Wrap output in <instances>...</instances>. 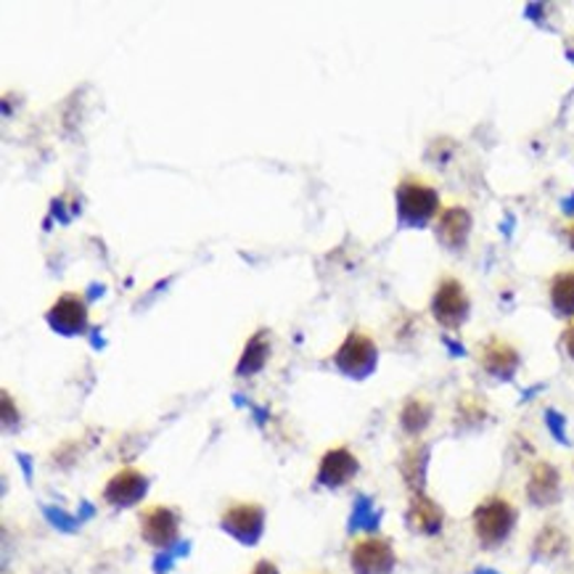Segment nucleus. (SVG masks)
<instances>
[{"instance_id":"1","label":"nucleus","mask_w":574,"mask_h":574,"mask_svg":"<svg viewBox=\"0 0 574 574\" xmlns=\"http://www.w3.org/2000/svg\"><path fill=\"white\" fill-rule=\"evenodd\" d=\"M397 222L403 228H427L431 220L440 218V194L421 180H403L395 191Z\"/></svg>"},{"instance_id":"2","label":"nucleus","mask_w":574,"mask_h":574,"mask_svg":"<svg viewBox=\"0 0 574 574\" xmlns=\"http://www.w3.org/2000/svg\"><path fill=\"white\" fill-rule=\"evenodd\" d=\"M471 522H474V535L482 549H498L511 538L513 526H516V509L505 498L492 495L477 505Z\"/></svg>"},{"instance_id":"3","label":"nucleus","mask_w":574,"mask_h":574,"mask_svg":"<svg viewBox=\"0 0 574 574\" xmlns=\"http://www.w3.org/2000/svg\"><path fill=\"white\" fill-rule=\"evenodd\" d=\"M334 366L342 376H347V379H368L376 366H379V347H376V342L371 340L368 334H363V331H349V334L344 336V342L336 347Z\"/></svg>"},{"instance_id":"4","label":"nucleus","mask_w":574,"mask_h":574,"mask_svg":"<svg viewBox=\"0 0 574 574\" xmlns=\"http://www.w3.org/2000/svg\"><path fill=\"white\" fill-rule=\"evenodd\" d=\"M431 315H435V321L448 331H458L469 321L471 300L461 281L448 275V279L437 283L435 296H431Z\"/></svg>"},{"instance_id":"5","label":"nucleus","mask_w":574,"mask_h":574,"mask_svg":"<svg viewBox=\"0 0 574 574\" xmlns=\"http://www.w3.org/2000/svg\"><path fill=\"white\" fill-rule=\"evenodd\" d=\"M220 530L239 540L241 545L252 549V545L260 543L262 532H265V511L257 503L231 505L220 516Z\"/></svg>"},{"instance_id":"6","label":"nucleus","mask_w":574,"mask_h":574,"mask_svg":"<svg viewBox=\"0 0 574 574\" xmlns=\"http://www.w3.org/2000/svg\"><path fill=\"white\" fill-rule=\"evenodd\" d=\"M349 566L355 574H392L397 566V553L384 538L357 540L349 553Z\"/></svg>"},{"instance_id":"7","label":"nucleus","mask_w":574,"mask_h":574,"mask_svg":"<svg viewBox=\"0 0 574 574\" xmlns=\"http://www.w3.org/2000/svg\"><path fill=\"white\" fill-rule=\"evenodd\" d=\"M140 535L148 545L159 551H170L178 545L180 535V519L178 513L167 505H154V509H146L140 513Z\"/></svg>"},{"instance_id":"8","label":"nucleus","mask_w":574,"mask_h":574,"mask_svg":"<svg viewBox=\"0 0 574 574\" xmlns=\"http://www.w3.org/2000/svg\"><path fill=\"white\" fill-rule=\"evenodd\" d=\"M479 366L484 374H490L498 382H511L516 376L519 366H522V355L511 342L501 340V336H490L479 349Z\"/></svg>"},{"instance_id":"9","label":"nucleus","mask_w":574,"mask_h":574,"mask_svg":"<svg viewBox=\"0 0 574 574\" xmlns=\"http://www.w3.org/2000/svg\"><path fill=\"white\" fill-rule=\"evenodd\" d=\"M45 321H49V326L56 331V334H64V336L85 334L87 302L80 294L66 292L53 302L49 313H45Z\"/></svg>"},{"instance_id":"10","label":"nucleus","mask_w":574,"mask_h":574,"mask_svg":"<svg viewBox=\"0 0 574 574\" xmlns=\"http://www.w3.org/2000/svg\"><path fill=\"white\" fill-rule=\"evenodd\" d=\"M474 231V218L466 207H445L435 222L437 241L450 252H461L469 244V236Z\"/></svg>"},{"instance_id":"11","label":"nucleus","mask_w":574,"mask_h":574,"mask_svg":"<svg viewBox=\"0 0 574 574\" xmlns=\"http://www.w3.org/2000/svg\"><path fill=\"white\" fill-rule=\"evenodd\" d=\"M361 471V463H357L355 452L347 448H331L323 452L321 463H319V484L326 490H340L347 482H353Z\"/></svg>"},{"instance_id":"12","label":"nucleus","mask_w":574,"mask_h":574,"mask_svg":"<svg viewBox=\"0 0 574 574\" xmlns=\"http://www.w3.org/2000/svg\"><path fill=\"white\" fill-rule=\"evenodd\" d=\"M148 492V477L138 469H123L117 471L104 488V501L114 505V509H131V505L140 503Z\"/></svg>"},{"instance_id":"13","label":"nucleus","mask_w":574,"mask_h":574,"mask_svg":"<svg viewBox=\"0 0 574 574\" xmlns=\"http://www.w3.org/2000/svg\"><path fill=\"white\" fill-rule=\"evenodd\" d=\"M526 501L535 509H551L562 501V474L549 461L532 466V474L526 479Z\"/></svg>"},{"instance_id":"14","label":"nucleus","mask_w":574,"mask_h":574,"mask_svg":"<svg viewBox=\"0 0 574 574\" xmlns=\"http://www.w3.org/2000/svg\"><path fill=\"white\" fill-rule=\"evenodd\" d=\"M405 524H408V530L416 532V535H440L445 524L442 505L431 501L427 492H416V495H410L408 511H405Z\"/></svg>"},{"instance_id":"15","label":"nucleus","mask_w":574,"mask_h":574,"mask_svg":"<svg viewBox=\"0 0 574 574\" xmlns=\"http://www.w3.org/2000/svg\"><path fill=\"white\" fill-rule=\"evenodd\" d=\"M427 469H429V445L418 442L414 448L403 452L400 474L405 479V484H408L410 495L424 492V488H427Z\"/></svg>"},{"instance_id":"16","label":"nucleus","mask_w":574,"mask_h":574,"mask_svg":"<svg viewBox=\"0 0 574 574\" xmlns=\"http://www.w3.org/2000/svg\"><path fill=\"white\" fill-rule=\"evenodd\" d=\"M270 357V334L265 328L254 331L252 340L247 342L244 355H241L239 366H236V376H254L265 368Z\"/></svg>"},{"instance_id":"17","label":"nucleus","mask_w":574,"mask_h":574,"mask_svg":"<svg viewBox=\"0 0 574 574\" xmlns=\"http://www.w3.org/2000/svg\"><path fill=\"white\" fill-rule=\"evenodd\" d=\"M570 549V540L562 530H559L556 524H545L543 530L538 532L535 543H532V559L535 562H553V559H559L562 553Z\"/></svg>"},{"instance_id":"18","label":"nucleus","mask_w":574,"mask_h":574,"mask_svg":"<svg viewBox=\"0 0 574 574\" xmlns=\"http://www.w3.org/2000/svg\"><path fill=\"white\" fill-rule=\"evenodd\" d=\"M551 305L562 319H574V270H562L551 281Z\"/></svg>"},{"instance_id":"19","label":"nucleus","mask_w":574,"mask_h":574,"mask_svg":"<svg viewBox=\"0 0 574 574\" xmlns=\"http://www.w3.org/2000/svg\"><path fill=\"white\" fill-rule=\"evenodd\" d=\"M431 416H435V410H431V405L427 400H421V397H410L400 410V427L405 435L418 437L427 431V427L431 424Z\"/></svg>"},{"instance_id":"20","label":"nucleus","mask_w":574,"mask_h":574,"mask_svg":"<svg viewBox=\"0 0 574 574\" xmlns=\"http://www.w3.org/2000/svg\"><path fill=\"white\" fill-rule=\"evenodd\" d=\"M379 522H382V511L376 509L374 501L366 495H361L355 501V509H353V516H349V530H366V532H376L379 530Z\"/></svg>"},{"instance_id":"21","label":"nucleus","mask_w":574,"mask_h":574,"mask_svg":"<svg viewBox=\"0 0 574 574\" xmlns=\"http://www.w3.org/2000/svg\"><path fill=\"white\" fill-rule=\"evenodd\" d=\"M484 416H488V410H484V405L474 400V397H463L461 405H458V421L477 427V424L484 421Z\"/></svg>"},{"instance_id":"22","label":"nucleus","mask_w":574,"mask_h":574,"mask_svg":"<svg viewBox=\"0 0 574 574\" xmlns=\"http://www.w3.org/2000/svg\"><path fill=\"white\" fill-rule=\"evenodd\" d=\"M186 553H188V543H178V545H175V549H170V551H161L159 556H157V562H154V572H157V574L170 572V566H173L175 559L186 556Z\"/></svg>"},{"instance_id":"23","label":"nucleus","mask_w":574,"mask_h":574,"mask_svg":"<svg viewBox=\"0 0 574 574\" xmlns=\"http://www.w3.org/2000/svg\"><path fill=\"white\" fill-rule=\"evenodd\" d=\"M545 424H549L551 435L556 437V442L566 445L570 440H566V418L559 414V410H545Z\"/></svg>"},{"instance_id":"24","label":"nucleus","mask_w":574,"mask_h":574,"mask_svg":"<svg viewBox=\"0 0 574 574\" xmlns=\"http://www.w3.org/2000/svg\"><path fill=\"white\" fill-rule=\"evenodd\" d=\"M17 421H19L17 405H13V408H11V397H9V392H3V427H6V429H11V424H13V427H17Z\"/></svg>"},{"instance_id":"25","label":"nucleus","mask_w":574,"mask_h":574,"mask_svg":"<svg viewBox=\"0 0 574 574\" xmlns=\"http://www.w3.org/2000/svg\"><path fill=\"white\" fill-rule=\"evenodd\" d=\"M249 574H281L279 566H275L273 562H268V559H262V562L254 564V570Z\"/></svg>"},{"instance_id":"26","label":"nucleus","mask_w":574,"mask_h":574,"mask_svg":"<svg viewBox=\"0 0 574 574\" xmlns=\"http://www.w3.org/2000/svg\"><path fill=\"white\" fill-rule=\"evenodd\" d=\"M564 349H566V355L574 361V323L564 331Z\"/></svg>"},{"instance_id":"27","label":"nucleus","mask_w":574,"mask_h":574,"mask_svg":"<svg viewBox=\"0 0 574 574\" xmlns=\"http://www.w3.org/2000/svg\"><path fill=\"white\" fill-rule=\"evenodd\" d=\"M570 247H572V252H574V222L570 226Z\"/></svg>"},{"instance_id":"28","label":"nucleus","mask_w":574,"mask_h":574,"mask_svg":"<svg viewBox=\"0 0 574 574\" xmlns=\"http://www.w3.org/2000/svg\"><path fill=\"white\" fill-rule=\"evenodd\" d=\"M474 574H498V572H492V570H477Z\"/></svg>"}]
</instances>
